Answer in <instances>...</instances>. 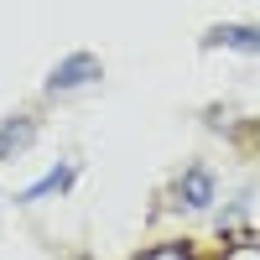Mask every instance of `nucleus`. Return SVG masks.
Returning <instances> with one entry per match:
<instances>
[{
  "label": "nucleus",
  "instance_id": "nucleus-1",
  "mask_svg": "<svg viewBox=\"0 0 260 260\" xmlns=\"http://www.w3.org/2000/svg\"><path fill=\"white\" fill-rule=\"evenodd\" d=\"M104 68H99V57L94 52H73V57H62L52 78H47V94H68V89H83V83H94Z\"/></svg>",
  "mask_w": 260,
  "mask_h": 260
},
{
  "label": "nucleus",
  "instance_id": "nucleus-2",
  "mask_svg": "<svg viewBox=\"0 0 260 260\" xmlns=\"http://www.w3.org/2000/svg\"><path fill=\"white\" fill-rule=\"evenodd\" d=\"M208 47H229V52L260 57V26H245V21H224V26H213V31H208Z\"/></svg>",
  "mask_w": 260,
  "mask_h": 260
},
{
  "label": "nucleus",
  "instance_id": "nucleus-3",
  "mask_svg": "<svg viewBox=\"0 0 260 260\" xmlns=\"http://www.w3.org/2000/svg\"><path fill=\"white\" fill-rule=\"evenodd\" d=\"M213 203V172L208 167H187L177 177V208H208Z\"/></svg>",
  "mask_w": 260,
  "mask_h": 260
},
{
  "label": "nucleus",
  "instance_id": "nucleus-4",
  "mask_svg": "<svg viewBox=\"0 0 260 260\" xmlns=\"http://www.w3.org/2000/svg\"><path fill=\"white\" fill-rule=\"evenodd\" d=\"M31 136H37V125H31L26 115H16V120H6V125H0V161H6L11 151H21V146H31Z\"/></svg>",
  "mask_w": 260,
  "mask_h": 260
},
{
  "label": "nucleus",
  "instance_id": "nucleus-5",
  "mask_svg": "<svg viewBox=\"0 0 260 260\" xmlns=\"http://www.w3.org/2000/svg\"><path fill=\"white\" fill-rule=\"evenodd\" d=\"M68 182H73V167H62V172H47L42 182H31L26 192H21V198H26V203H37V198H47V192H62Z\"/></svg>",
  "mask_w": 260,
  "mask_h": 260
},
{
  "label": "nucleus",
  "instance_id": "nucleus-6",
  "mask_svg": "<svg viewBox=\"0 0 260 260\" xmlns=\"http://www.w3.org/2000/svg\"><path fill=\"white\" fill-rule=\"evenodd\" d=\"M141 260H192V250L187 245H156V250H146Z\"/></svg>",
  "mask_w": 260,
  "mask_h": 260
},
{
  "label": "nucleus",
  "instance_id": "nucleus-7",
  "mask_svg": "<svg viewBox=\"0 0 260 260\" xmlns=\"http://www.w3.org/2000/svg\"><path fill=\"white\" fill-rule=\"evenodd\" d=\"M224 260H260V245H234Z\"/></svg>",
  "mask_w": 260,
  "mask_h": 260
}]
</instances>
